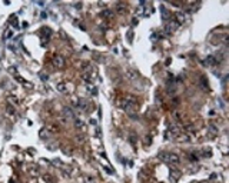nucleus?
I'll return each instance as SVG.
<instances>
[{
    "label": "nucleus",
    "instance_id": "16",
    "mask_svg": "<svg viewBox=\"0 0 229 183\" xmlns=\"http://www.w3.org/2000/svg\"><path fill=\"white\" fill-rule=\"evenodd\" d=\"M202 183H205V182H202Z\"/></svg>",
    "mask_w": 229,
    "mask_h": 183
},
{
    "label": "nucleus",
    "instance_id": "7",
    "mask_svg": "<svg viewBox=\"0 0 229 183\" xmlns=\"http://www.w3.org/2000/svg\"><path fill=\"white\" fill-rule=\"evenodd\" d=\"M205 63H206L208 66H213V64L216 63V60H215V57H213V56H209V57H206Z\"/></svg>",
    "mask_w": 229,
    "mask_h": 183
},
{
    "label": "nucleus",
    "instance_id": "13",
    "mask_svg": "<svg viewBox=\"0 0 229 183\" xmlns=\"http://www.w3.org/2000/svg\"><path fill=\"white\" fill-rule=\"evenodd\" d=\"M7 113L13 115V113H14V109H13V107H10V106H7Z\"/></svg>",
    "mask_w": 229,
    "mask_h": 183
},
{
    "label": "nucleus",
    "instance_id": "12",
    "mask_svg": "<svg viewBox=\"0 0 229 183\" xmlns=\"http://www.w3.org/2000/svg\"><path fill=\"white\" fill-rule=\"evenodd\" d=\"M102 16H105V17H109V16H112V11H110V10H105V11L102 13Z\"/></svg>",
    "mask_w": 229,
    "mask_h": 183
},
{
    "label": "nucleus",
    "instance_id": "6",
    "mask_svg": "<svg viewBox=\"0 0 229 183\" xmlns=\"http://www.w3.org/2000/svg\"><path fill=\"white\" fill-rule=\"evenodd\" d=\"M64 116H66L67 119H73V117H75V113H73V110H72V109L66 107V109H64Z\"/></svg>",
    "mask_w": 229,
    "mask_h": 183
},
{
    "label": "nucleus",
    "instance_id": "9",
    "mask_svg": "<svg viewBox=\"0 0 229 183\" xmlns=\"http://www.w3.org/2000/svg\"><path fill=\"white\" fill-rule=\"evenodd\" d=\"M172 175H173V180H178V179H179V176H181V172H179V170H173V172H172Z\"/></svg>",
    "mask_w": 229,
    "mask_h": 183
},
{
    "label": "nucleus",
    "instance_id": "10",
    "mask_svg": "<svg viewBox=\"0 0 229 183\" xmlns=\"http://www.w3.org/2000/svg\"><path fill=\"white\" fill-rule=\"evenodd\" d=\"M162 17H163V19H168V17H169V13H168V10H166L165 7H162Z\"/></svg>",
    "mask_w": 229,
    "mask_h": 183
},
{
    "label": "nucleus",
    "instance_id": "1",
    "mask_svg": "<svg viewBox=\"0 0 229 183\" xmlns=\"http://www.w3.org/2000/svg\"><path fill=\"white\" fill-rule=\"evenodd\" d=\"M158 157L163 162H168V163H172V165H179V157L175 155V153H168V152H160L158 155Z\"/></svg>",
    "mask_w": 229,
    "mask_h": 183
},
{
    "label": "nucleus",
    "instance_id": "3",
    "mask_svg": "<svg viewBox=\"0 0 229 183\" xmlns=\"http://www.w3.org/2000/svg\"><path fill=\"white\" fill-rule=\"evenodd\" d=\"M52 63H53L54 67H63L64 66V60H63L62 56H54L53 60H52Z\"/></svg>",
    "mask_w": 229,
    "mask_h": 183
},
{
    "label": "nucleus",
    "instance_id": "11",
    "mask_svg": "<svg viewBox=\"0 0 229 183\" xmlns=\"http://www.w3.org/2000/svg\"><path fill=\"white\" fill-rule=\"evenodd\" d=\"M209 132H211L212 135H216V133H218V129H216L215 126H212V125H211V126H209Z\"/></svg>",
    "mask_w": 229,
    "mask_h": 183
},
{
    "label": "nucleus",
    "instance_id": "15",
    "mask_svg": "<svg viewBox=\"0 0 229 183\" xmlns=\"http://www.w3.org/2000/svg\"><path fill=\"white\" fill-rule=\"evenodd\" d=\"M11 34H13V33H11V31H7V34H6V39H9V37H10V36H11Z\"/></svg>",
    "mask_w": 229,
    "mask_h": 183
},
{
    "label": "nucleus",
    "instance_id": "2",
    "mask_svg": "<svg viewBox=\"0 0 229 183\" xmlns=\"http://www.w3.org/2000/svg\"><path fill=\"white\" fill-rule=\"evenodd\" d=\"M178 26H179V23H178L176 20H170V21L166 24V33L170 34L172 31H175V30L178 29Z\"/></svg>",
    "mask_w": 229,
    "mask_h": 183
},
{
    "label": "nucleus",
    "instance_id": "5",
    "mask_svg": "<svg viewBox=\"0 0 229 183\" xmlns=\"http://www.w3.org/2000/svg\"><path fill=\"white\" fill-rule=\"evenodd\" d=\"M176 17H178V20H176V21H178L179 24H181V23H183V21L186 20V17H185V14H183L182 11H178V13H176Z\"/></svg>",
    "mask_w": 229,
    "mask_h": 183
},
{
    "label": "nucleus",
    "instance_id": "8",
    "mask_svg": "<svg viewBox=\"0 0 229 183\" xmlns=\"http://www.w3.org/2000/svg\"><path fill=\"white\" fill-rule=\"evenodd\" d=\"M57 90H60L62 93H66V84L64 83H59L57 84Z\"/></svg>",
    "mask_w": 229,
    "mask_h": 183
},
{
    "label": "nucleus",
    "instance_id": "4",
    "mask_svg": "<svg viewBox=\"0 0 229 183\" xmlns=\"http://www.w3.org/2000/svg\"><path fill=\"white\" fill-rule=\"evenodd\" d=\"M126 77H128V80H135V79H138V73L133 69H128L126 70Z\"/></svg>",
    "mask_w": 229,
    "mask_h": 183
},
{
    "label": "nucleus",
    "instance_id": "14",
    "mask_svg": "<svg viewBox=\"0 0 229 183\" xmlns=\"http://www.w3.org/2000/svg\"><path fill=\"white\" fill-rule=\"evenodd\" d=\"M76 126H77V127H80V126H83V123H82L80 120H76Z\"/></svg>",
    "mask_w": 229,
    "mask_h": 183
}]
</instances>
